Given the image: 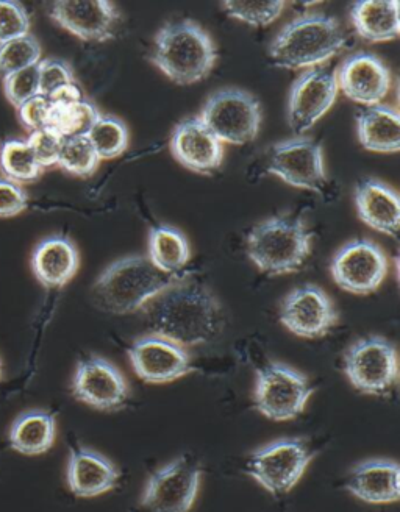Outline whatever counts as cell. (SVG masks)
I'll return each mask as SVG.
<instances>
[{"mask_svg": "<svg viewBox=\"0 0 400 512\" xmlns=\"http://www.w3.org/2000/svg\"><path fill=\"white\" fill-rule=\"evenodd\" d=\"M335 71L307 69L294 80L288 96V124L296 135H304L324 118L338 97Z\"/></svg>", "mask_w": 400, "mask_h": 512, "instance_id": "obj_15", "label": "cell"}, {"mask_svg": "<svg viewBox=\"0 0 400 512\" xmlns=\"http://www.w3.org/2000/svg\"><path fill=\"white\" fill-rule=\"evenodd\" d=\"M313 458L304 439H277L250 453L246 473L269 494L285 495L296 488Z\"/></svg>", "mask_w": 400, "mask_h": 512, "instance_id": "obj_7", "label": "cell"}, {"mask_svg": "<svg viewBox=\"0 0 400 512\" xmlns=\"http://www.w3.org/2000/svg\"><path fill=\"white\" fill-rule=\"evenodd\" d=\"M280 324L304 339H319L329 335L340 320L335 303L319 286H297L280 303Z\"/></svg>", "mask_w": 400, "mask_h": 512, "instance_id": "obj_14", "label": "cell"}, {"mask_svg": "<svg viewBox=\"0 0 400 512\" xmlns=\"http://www.w3.org/2000/svg\"><path fill=\"white\" fill-rule=\"evenodd\" d=\"M285 2H224L222 8L230 18L252 27H266L282 15Z\"/></svg>", "mask_w": 400, "mask_h": 512, "instance_id": "obj_33", "label": "cell"}, {"mask_svg": "<svg viewBox=\"0 0 400 512\" xmlns=\"http://www.w3.org/2000/svg\"><path fill=\"white\" fill-rule=\"evenodd\" d=\"M361 146L371 152L396 153L400 149V116L390 105H375L357 116Z\"/></svg>", "mask_w": 400, "mask_h": 512, "instance_id": "obj_26", "label": "cell"}, {"mask_svg": "<svg viewBox=\"0 0 400 512\" xmlns=\"http://www.w3.org/2000/svg\"><path fill=\"white\" fill-rule=\"evenodd\" d=\"M147 260L161 274H180L191 260L190 241L180 228L168 224L155 225L149 232Z\"/></svg>", "mask_w": 400, "mask_h": 512, "instance_id": "obj_27", "label": "cell"}, {"mask_svg": "<svg viewBox=\"0 0 400 512\" xmlns=\"http://www.w3.org/2000/svg\"><path fill=\"white\" fill-rule=\"evenodd\" d=\"M338 89L357 104H382L390 94L391 71L382 58L371 52H355L335 71Z\"/></svg>", "mask_w": 400, "mask_h": 512, "instance_id": "obj_17", "label": "cell"}, {"mask_svg": "<svg viewBox=\"0 0 400 512\" xmlns=\"http://www.w3.org/2000/svg\"><path fill=\"white\" fill-rule=\"evenodd\" d=\"M347 38L340 21L324 13H305L280 30L269 46V58L277 68L313 69L327 63Z\"/></svg>", "mask_w": 400, "mask_h": 512, "instance_id": "obj_4", "label": "cell"}, {"mask_svg": "<svg viewBox=\"0 0 400 512\" xmlns=\"http://www.w3.org/2000/svg\"><path fill=\"white\" fill-rule=\"evenodd\" d=\"M4 93L8 102L15 108L21 107L24 102L40 94V75L38 64L33 68L16 72L4 79Z\"/></svg>", "mask_w": 400, "mask_h": 512, "instance_id": "obj_35", "label": "cell"}, {"mask_svg": "<svg viewBox=\"0 0 400 512\" xmlns=\"http://www.w3.org/2000/svg\"><path fill=\"white\" fill-rule=\"evenodd\" d=\"M47 99L50 100V104L57 105V107H68V105L80 102L83 96L77 83H69V85L55 89L54 93L47 96Z\"/></svg>", "mask_w": 400, "mask_h": 512, "instance_id": "obj_40", "label": "cell"}, {"mask_svg": "<svg viewBox=\"0 0 400 512\" xmlns=\"http://www.w3.org/2000/svg\"><path fill=\"white\" fill-rule=\"evenodd\" d=\"M29 146L32 147L33 153L41 168H52L57 166L58 158H60L61 147L63 141L57 133L52 132L50 128H43L38 132L30 133L29 138L25 139Z\"/></svg>", "mask_w": 400, "mask_h": 512, "instance_id": "obj_37", "label": "cell"}, {"mask_svg": "<svg viewBox=\"0 0 400 512\" xmlns=\"http://www.w3.org/2000/svg\"><path fill=\"white\" fill-rule=\"evenodd\" d=\"M49 16L61 29L83 41L105 43L116 35L121 13L107 0L100 2H54Z\"/></svg>", "mask_w": 400, "mask_h": 512, "instance_id": "obj_18", "label": "cell"}, {"mask_svg": "<svg viewBox=\"0 0 400 512\" xmlns=\"http://www.w3.org/2000/svg\"><path fill=\"white\" fill-rule=\"evenodd\" d=\"M30 267L36 280L44 288H65L79 272V247L75 246L69 236H47L33 249Z\"/></svg>", "mask_w": 400, "mask_h": 512, "instance_id": "obj_22", "label": "cell"}, {"mask_svg": "<svg viewBox=\"0 0 400 512\" xmlns=\"http://www.w3.org/2000/svg\"><path fill=\"white\" fill-rule=\"evenodd\" d=\"M218 52L210 33L193 19L168 22L158 30L150 61L171 82L194 85L215 69Z\"/></svg>", "mask_w": 400, "mask_h": 512, "instance_id": "obj_3", "label": "cell"}, {"mask_svg": "<svg viewBox=\"0 0 400 512\" xmlns=\"http://www.w3.org/2000/svg\"><path fill=\"white\" fill-rule=\"evenodd\" d=\"M266 171L294 188L321 192L327 183L324 150L310 136L296 135L271 146Z\"/></svg>", "mask_w": 400, "mask_h": 512, "instance_id": "obj_12", "label": "cell"}, {"mask_svg": "<svg viewBox=\"0 0 400 512\" xmlns=\"http://www.w3.org/2000/svg\"><path fill=\"white\" fill-rule=\"evenodd\" d=\"M344 488L369 505L399 502L400 469L394 459L372 458L350 469Z\"/></svg>", "mask_w": 400, "mask_h": 512, "instance_id": "obj_21", "label": "cell"}, {"mask_svg": "<svg viewBox=\"0 0 400 512\" xmlns=\"http://www.w3.org/2000/svg\"><path fill=\"white\" fill-rule=\"evenodd\" d=\"M350 21L361 40L385 43L399 38V2H354L349 8Z\"/></svg>", "mask_w": 400, "mask_h": 512, "instance_id": "obj_25", "label": "cell"}, {"mask_svg": "<svg viewBox=\"0 0 400 512\" xmlns=\"http://www.w3.org/2000/svg\"><path fill=\"white\" fill-rule=\"evenodd\" d=\"M57 166L75 177H91L99 169L100 158L90 139L74 136L63 141Z\"/></svg>", "mask_w": 400, "mask_h": 512, "instance_id": "obj_32", "label": "cell"}, {"mask_svg": "<svg viewBox=\"0 0 400 512\" xmlns=\"http://www.w3.org/2000/svg\"><path fill=\"white\" fill-rule=\"evenodd\" d=\"M4 381V364H2V360H0V383Z\"/></svg>", "mask_w": 400, "mask_h": 512, "instance_id": "obj_41", "label": "cell"}, {"mask_svg": "<svg viewBox=\"0 0 400 512\" xmlns=\"http://www.w3.org/2000/svg\"><path fill=\"white\" fill-rule=\"evenodd\" d=\"M185 277L186 274H161L147 256H124L108 264L97 277L93 300L99 310L124 316L144 310L152 300Z\"/></svg>", "mask_w": 400, "mask_h": 512, "instance_id": "obj_2", "label": "cell"}, {"mask_svg": "<svg viewBox=\"0 0 400 512\" xmlns=\"http://www.w3.org/2000/svg\"><path fill=\"white\" fill-rule=\"evenodd\" d=\"M355 208L360 221L375 232L397 238L400 227V200L396 189L377 178H365L354 191Z\"/></svg>", "mask_w": 400, "mask_h": 512, "instance_id": "obj_23", "label": "cell"}, {"mask_svg": "<svg viewBox=\"0 0 400 512\" xmlns=\"http://www.w3.org/2000/svg\"><path fill=\"white\" fill-rule=\"evenodd\" d=\"M121 472L104 453L94 448H71L66 464V483L69 491L79 498H94L107 494L118 486Z\"/></svg>", "mask_w": 400, "mask_h": 512, "instance_id": "obj_20", "label": "cell"}, {"mask_svg": "<svg viewBox=\"0 0 400 512\" xmlns=\"http://www.w3.org/2000/svg\"><path fill=\"white\" fill-rule=\"evenodd\" d=\"M44 169L36 161L32 147L25 139H5L0 144V174L18 185L33 183Z\"/></svg>", "mask_w": 400, "mask_h": 512, "instance_id": "obj_28", "label": "cell"}, {"mask_svg": "<svg viewBox=\"0 0 400 512\" xmlns=\"http://www.w3.org/2000/svg\"><path fill=\"white\" fill-rule=\"evenodd\" d=\"M313 395L310 380L285 363H269L257 370L254 406L261 416L274 422L296 419L304 413Z\"/></svg>", "mask_w": 400, "mask_h": 512, "instance_id": "obj_8", "label": "cell"}, {"mask_svg": "<svg viewBox=\"0 0 400 512\" xmlns=\"http://www.w3.org/2000/svg\"><path fill=\"white\" fill-rule=\"evenodd\" d=\"M38 75H40V94L46 97L61 86L75 83L74 69L71 68V64L58 58L41 60L38 63Z\"/></svg>", "mask_w": 400, "mask_h": 512, "instance_id": "obj_36", "label": "cell"}, {"mask_svg": "<svg viewBox=\"0 0 400 512\" xmlns=\"http://www.w3.org/2000/svg\"><path fill=\"white\" fill-rule=\"evenodd\" d=\"M32 19L24 5L0 0V44L30 35Z\"/></svg>", "mask_w": 400, "mask_h": 512, "instance_id": "obj_34", "label": "cell"}, {"mask_svg": "<svg viewBox=\"0 0 400 512\" xmlns=\"http://www.w3.org/2000/svg\"><path fill=\"white\" fill-rule=\"evenodd\" d=\"M390 271L385 250L371 239H352L341 247L330 263L333 281L343 291L368 296L382 286Z\"/></svg>", "mask_w": 400, "mask_h": 512, "instance_id": "obj_11", "label": "cell"}, {"mask_svg": "<svg viewBox=\"0 0 400 512\" xmlns=\"http://www.w3.org/2000/svg\"><path fill=\"white\" fill-rule=\"evenodd\" d=\"M50 100L47 99L43 94L32 97L27 100L21 107L16 108L18 110V118L21 124L24 125L25 130H29L30 133L38 132L47 127V121H49Z\"/></svg>", "mask_w": 400, "mask_h": 512, "instance_id": "obj_39", "label": "cell"}, {"mask_svg": "<svg viewBox=\"0 0 400 512\" xmlns=\"http://www.w3.org/2000/svg\"><path fill=\"white\" fill-rule=\"evenodd\" d=\"M72 397L83 405L115 413L129 402V381L121 370L102 356L91 355L75 366L71 380Z\"/></svg>", "mask_w": 400, "mask_h": 512, "instance_id": "obj_13", "label": "cell"}, {"mask_svg": "<svg viewBox=\"0 0 400 512\" xmlns=\"http://www.w3.org/2000/svg\"><path fill=\"white\" fill-rule=\"evenodd\" d=\"M313 233L302 217H269L247 235V256L271 277L300 271L311 253Z\"/></svg>", "mask_w": 400, "mask_h": 512, "instance_id": "obj_5", "label": "cell"}, {"mask_svg": "<svg viewBox=\"0 0 400 512\" xmlns=\"http://www.w3.org/2000/svg\"><path fill=\"white\" fill-rule=\"evenodd\" d=\"M91 146L99 155L100 161L121 157L129 147V128L122 119L111 114H100L90 132L86 133Z\"/></svg>", "mask_w": 400, "mask_h": 512, "instance_id": "obj_30", "label": "cell"}, {"mask_svg": "<svg viewBox=\"0 0 400 512\" xmlns=\"http://www.w3.org/2000/svg\"><path fill=\"white\" fill-rule=\"evenodd\" d=\"M199 118L222 144L243 146L257 138L263 113L254 94L229 86L218 89L205 100Z\"/></svg>", "mask_w": 400, "mask_h": 512, "instance_id": "obj_6", "label": "cell"}, {"mask_svg": "<svg viewBox=\"0 0 400 512\" xmlns=\"http://www.w3.org/2000/svg\"><path fill=\"white\" fill-rule=\"evenodd\" d=\"M202 467L190 455L155 470L141 494L140 512H190L199 495Z\"/></svg>", "mask_w": 400, "mask_h": 512, "instance_id": "obj_10", "label": "cell"}, {"mask_svg": "<svg viewBox=\"0 0 400 512\" xmlns=\"http://www.w3.org/2000/svg\"><path fill=\"white\" fill-rule=\"evenodd\" d=\"M127 355L133 372L146 383H172L193 372L188 350L154 333L136 339Z\"/></svg>", "mask_w": 400, "mask_h": 512, "instance_id": "obj_16", "label": "cell"}, {"mask_svg": "<svg viewBox=\"0 0 400 512\" xmlns=\"http://www.w3.org/2000/svg\"><path fill=\"white\" fill-rule=\"evenodd\" d=\"M343 372L361 394H386L399 381L396 345L382 336L357 339L344 353Z\"/></svg>", "mask_w": 400, "mask_h": 512, "instance_id": "obj_9", "label": "cell"}, {"mask_svg": "<svg viewBox=\"0 0 400 512\" xmlns=\"http://www.w3.org/2000/svg\"><path fill=\"white\" fill-rule=\"evenodd\" d=\"M29 192L24 186L0 177V219L19 216L29 208Z\"/></svg>", "mask_w": 400, "mask_h": 512, "instance_id": "obj_38", "label": "cell"}, {"mask_svg": "<svg viewBox=\"0 0 400 512\" xmlns=\"http://www.w3.org/2000/svg\"><path fill=\"white\" fill-rule=\"evenodd\" d=\"M171 152L183 168L196 174H213L224 161V144L199 116H190L175 125L171 135Z\"/></svg>", "mask_w": 400, "mask_h": 512, "instance_id": "obj_19", "label": "cell"}, {"mask_svg": "<svg viewBox=\"0 0 400 512\" xmlns=\"http://www.w3.org/2000/svg\"><path fill=\"white\" fill-rule=\"evenodd\" d=\"M43 58V49L35 36L27 35L18 40L0 44V79L4 80L16 72L33 68Z\"/></svg>", "mask_w": 400, "mask_h": 512, "instance_id": "obj_31", "label": "cell"}, {"mask_svg": "<svg viewBox=\"0 0 400 512\" xmlns=\"http://www.w3.org/2000/svg\"><path fill=\"white\" fill-rule=\"evenodd\" d=\"M57 416L47 409H27L11 422L8 444L19 455L40 456L54 447Z\"/></svg>", "mask_w": 400, "mask_h": 512, "instance_id": "obj_24", "label": "cell"}, {"mask_svg": "<svg viewBox=\"0 0 400 512\" xmlns=\"http://www.w3.org/2000/svg\"><path fill=\"white\" fill-rule=\"evenodd\" d=\"M146 317L150 333L171 339L185 349L213 341L224 325L215 292L188 275L152 300Z\"/></svg>", "mask_w": 400, "mask_h": 512, "instance_id": "obj_1", "label": "cell"}, {"mask_svg": "<svg viewBox=\"0 0 400 512\" xmlns=\"http://www.w3.org/2000/svg\"><path fill=\"white\" fill-rule=\"evenodd\" d=\"M100 114L102 113L99 108L88 99H82L77 104L68 105V107L52 105L46 128H50L52 132L57 133L63 139L86 136L94 122L99 119Z\"/></svg>", "mask_w": 400, "mask_h": 512, "instance_id": "obj_29", "label": "cell"}]
</instances>
